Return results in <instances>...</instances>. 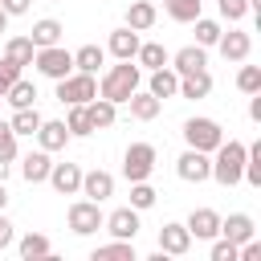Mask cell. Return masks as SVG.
I'll list each match as a JSON object with an SVG mask.
<instances>
[{
    "label": "cell",
    "instance_id": "6da1fadb",
    "mask_svg": "<svg viewBox=\"0 0 261 261\" xmlns=\"http://www.w3.org/2000/svg\"><path fill=\"white\" fill-rule=\"evenodd\" d=\"M139 86H143V69H139V61H118V65H110V69L102 73L98 94L110 98L114 106H126V98H130Z\"/></svg>",
    "mask_w": 261,
    "mask_h": 261
},
{
    "label": "cell",
    "instance_id": "7a4b0ae2",
    "mask_svg": "<svg viewBox=\"0 0 261 261\" xmlns=\"http://www.w3.org/2000/svg\"><path fill=\"white\" fill-rule=\"evenodd\" d=\"M241 171H245V143L241 139H224L212 151V179L220 188H237L241 184Z\"/></svg>",
    "mask_w": 261,
    "mask_h": 261
},
{
    "label": "cell",
    "instance_id": "3957f363",
    "mask_svg": "<svg viewBox=\"0 0 261 261\" xmlns=\"http://www.w3.org/2000/svg\"><path fill=\"white\" fill-rule=\"evenodd\" d=\"M184 143H188L192 151H204V155H212V151L224 143V126H220L216 118H204V114H196V118H188V122H184Z\"/></svg>",
    "mask_w": 261,
    "mask_h": 261
},
{
    "label": "cell",
    "instance_id": "277c9868",
    "mask_svg": "<svg viewBox=\"0 0 261 261\" xmlns=\"http://www.w3.org/2000/svg\"><path fill=\"white\" fill-rule=\"evenodd\" d=\"M53 86H57V102H61V106H82V102L98 98V73L73 69V73H65V77L53 82Z\"/></svg>",
    "mask_w": 261,
    "mask_h": 261
},
{
    "label": "cell",
    "instance_id": "5b68a950",
    "mask_svg": "<svg viewBox=\"0 0 261 261\" xmlns=\"http://www.w3.org/2000/svg\"><path fill=\"white\" fill-rule=\"evenodd\" d=\"M33 65H37V73H41V77L61 82L65 73H73V53H69L65 45H45V49H37V53H33Z\"/></svg>",
    "mask_w": 261,
    "mask_h": 261
},
{
    "label": "cell",
    "instance_id": "8992f818",
    "mask_svg": "<svg viewBox=\"0 0 261 261\" xmlns=\"http://www.w3.org/2000/svg\"><path fill=\"white\" fill-rule=\"evenodd\" d=\"M155 163H159L155 143H130V147L122 151V175H126L130 184H135V179H151Z\"/></svg>",
    "mask_w": 261,
    "mask_h": 261
},
{
    "label": "cell",
    "instance_id": "52a82bcc",
    "mask_svg": "<svg viewBox=\"0 0 261 261\" xmlns=\"http://www.w3.org/2000/svg\"><path fill=\"white\" fill-rule=\"evenodd\" d=\"M65 220H69V232L73 237H94L98 228H102V220H106V212H102V204H94V200H73L69 204V212H65Z\"/></svg>",
    "mask_w": 261,
    "mask_h": 261
},
{
    "label": "cell",
    "instance_id": "ba28073f",
    "mask_svg": "<svg viewBox=\"0 0 261 261\" xmlns=\"http://www.w3.org/2000/svg\"><path fill=\"white\" fill-rule=\"evenodd\" d=\"M175 175H179L184 184H204V179H212V155L188 147V151L175 159Z\"/></svg>",
    "mask_w": 261,
    "mask_h": 261
},
{
    "label": "cell",
    "instance_id": "9c48e42d",
    "mask_svg": "<svg viewBox=\"0 0 261 261\" xmlns=\"http://www.w3.org/2000/svg\"><path fill=\"white\" fill-rule=\"evenodd\" d=\"M102 228L110 232V237H118V241H135L139 237V208H130V204H122V208H114V212H106V220H102Z\"/></svg>",
    "mask_w": 261,
    "mask_h": 261
},
{
    "label": "cell",
    "instance_id": "30bf717a",
    "mask_svg": "<svg viewBox=\"0 0 261 261\" xmlns=\"http://www.w3.org/2000/svg\"><path fill=\"white\" fill-rule=\"evenodd\" d=\"M45 184H49L57 196H77V192H82V163H69V159H65V163H53Z\"/></svg>",
    "mask_w": 261,
    "mask_h": 261
},
{
    "label": "cell",
    "instance_id": "8fae6325",
    "mask_svg": "<svg viewBox=\"0 0 261 261\" xmlns=\"http://www.w3.org/2000/svg\"><path fill=\"white\" fill-rule=\"evenodd\" d=\"M33 139H37V147H41V151H49V155H53V151H65V143H69L73 135H69L65 118H41V126H37V135H33Z\"/></svg>",
    "mask_w": 261,
    "mask_h": 261
},
{
    "label": "cell",
    "instance_id": "7c38bea8",
    "mask_svg": "<svg viewBox=\"0 0 261 261\" xmlns=\"http://www.w3.org/2000/svg\"><path fill=\"white\" fill-rule=\"evenodd\" d=\"M77 196H86V200H94V204L110 200V196H114V175H110L106 167H90V171H82V192H77Z\"/></svg>",
    "mask_w": 261,
    "mask_h": 261
},
{
    "label": "cell",
    "instance_id": "4fadbf2b",
    "mask_svg": "<svg viewBox=\"0 0 261 261\" xmlns=\"http://www.w3.org/2000/svg\"><path fill=\"white\" fill-rule=\"evenodd\" d=\"M188 249H192V232H188V224L167 220V224L159 228V253H163V257H184Z\"/></svg>",
    "mask_w": 261,
    "mask_h": 261
},
{
    "label": "cell",
    "instance_id": "5bb4252c",
    "mask_svg": "<svg viewBox=\"0 0 261 261\" xmlns=\"http://www.w3.org/2000/svg\"><path fill=\"white\" fill-rule=\"evenodd\" d=\"M184 224H188L192 241H212V237H220V212H216V208H192Z\"/></svg>",
    "mask_w": 261,
    "mask_h": 261
},
{
    "label": "cell",
    "instance_id": "9a60e30c",
    "mask_svg": "<svg viewBox=\"0 0 261 261\" xmlns=\"http://www.w3.org/2000/svg\"><path fill=\"white\" fill-rule=\"evenodd\" d=\"M216 49H220V57H224V61H249V49H253V37H249L245 29H228V33H220V41H216Z\"/></svg>",
    "mask_w": 261,
    "mask_h": 261
},
{
    "label": "cell",
    "instance_id": "2e32d148",
    "mask_svg": "<svg viewBox=\"0 0 261 261\" xmlns=\"http://www.w3.org/2000/svg\"><path fill=\"white\" fill-rule=\"evenodd\" d=\"M167 65H171L179 77H184V73H196V69H208V49H204V45H184V49L171 53Z\"/></svg>",
    "mask_w": 261,
    "mask_h": 261
},
{
    "label": "cell",
    "instance_id": "e0dca14e",
    "mask_svg": "<svg viewBox=\"0 0 261 261\" xmlns=\"http://www.w3.org/2000/svg\"><path fill=\"white\" fill-rule=\"evenodd\" d=\"M139 41H143V37H139L135 29H126V24H122V29H114V33H110V41H106V53H110V57H118V61H135V53H139Z\"/></svg>",
    "mask_w": 261,
    "mask_h": 261
},
{
    "label": "cell",
    "instance_id": "ac0fdd59",
    "mask_svg": "<svg viewBox=\"0 0 261 261\" xmlns=\"http://www.w3.org/2000/svg\"><path fill=\"white\" fill-rule=\"evenodd\" d=\"M155 20H159L155 0H130V4H126V29L147 33V29H155Z\"/></svg>",
    "mask_w": 261,
    "mask_h": 261
},
{
    "label": "cell",
    "instance_id": "d6986e66",
    "mask_svg": "<svg viewBox=\"0 0 261 261\" xmlns=\"http://www.w3.org/2000/svg\"><path fill=\"white\" fill-rule=\"evenodd\" d=\"M147 90H151L159 102H167V98H175V90H179V73H175L171 65H159V69L147 73Z\"/></svg>",
    "mask_w": 261,
    "mask_h": 261
},
{
    "label": "cell",
    "instance_id": "ffe728a7",
    "mask_svg": "<svg viewBox=\"0 0 261 261\" xmlns=\"http://www.w3.org/2000/svg\"><path fill=\"white\" fill-rule=\"evenodd\" d=\"M208 94H212V73H208V69H196V73H184V77H179V90H175V98L200 102V98H208Z\"/></svg>",
    "mask_w": 261,
    "mask_h": 261
},
{
    "label": "cell",
    "instance_id": "44dd1931",
    "mask_svg": "<svg viewBox=\"0 0 261 261\" xmlns=\"http://www.w3.org/2000/svg\"><path fill=\"white\" fill-rule=\"evenodd\" d=\"M253 232H257V224H253V216H249V212H228V216H220V237H228L232 245L249 241Z\"/></svg>",
    "mask_w": 261,
    "mask_h": 261
},
{
    "label": "cell",
    "instance_id": "7402d4cb",
    "mask_svg": "<svg viewBox=\"0 0 261 261\" xmlns=\"http://www.w3.org/2000/svg\"><path fill=\"white\" fill-rule=\"evenodd\" d=\"M126 106H130V118H139V122H151V118H159V110H163V102H159L151 90H143V86L126 98Z\"/></svg>",
    "mask_w": 261,
    "mask_h": 261
},
{
    "label": "cell",
    "instance_id": "603a6c76",
    "mask_svg": "<svg viewBox=\"0 0 261 261\" xmlns=\"http://www.w3.org/2000/svg\"><path fill=\"white\" fill-rule=\"evenodd\" d=\"M49 167H53V159H49V151H29L24 159H20V175H24V184H45L49 179Z\"/></svg>",
    "mask_w": 261,
    "mask_h": 261
},
{
    "label": "cell",
    "instance_id": "cb8c5ba5",
    "mask_svg": "<svg viewBox=\"0 0 261 261\" xmlns=\"http://www.w3.org/2000/svg\"><path fill=\"white\" fill-rule=\"evenodd\" d=\"M61 33H65V24H61V20H53V16H41V20H33V29H29V41H33L37 49H45V45H61Z\"/></svg>",
    "mask_w": 261,
    "mask_h": 261
},
{
    "label": "cell",
    "instance_id": "d4e9b609",
    "mask_svg": "<svg viewBox=\"0 0 261 261\" xmlns=\"http://www.w3.org/2000/svg\"><path fill=\"white\" fill-rule=\"evenodd\" d=\"M86 114H90V122H94V130H110L114 122H118V106L110 102V98H90L86 102Z\"/></svg>",
    "mask_w": 261,
    "mask_h": 261
},
{
    "label": "cell",
    "instance_id": "484cf974",
    "mask_svg": "<svg viewBox=\"0 0 261 261\" xmlns=\"http://www.w3.org/2000/svg\"><path fill=\"white\" fill-rule=\"evenodd\" d=\"M90 261H139V253H135V241H110V245H98L94 253H90Z\"/></svg>",
    "mask_w": 261,
    "mask_h": 261
},
{
    "label": "cell",
    "instance_id": "4316f807",
    "mask_svg": "<svg viewBox=\"0 0 261 261\" xmlns=\"http://www.w3.org/2000/svg\"><path fill=\"white\" fill-rule=\"evenodd\" d=\"M135 61H139V69H159V65H167L171 61V53L159 45V41H139V53H135Z\"/></svg>",
    "mask_w": 261,
    "mask_h": 261
},
{
    "label": "cell",
    "instance_id": "83f0119b",
    "mask_svg": "<svg viewBox=\"0 0 261 261\" xmlns=\"http://www.w3.org/2000/svg\"><path fill=\"white\" fill-rule=\"evenodd\" d=\"M16 253H20L24 261H37V257H53V245H49L45 232H24V237L16 241Z\"/></svg>",
    "mask_w": 261,
    "mask_h": 261
},
{
    "label": "cell",
    "instance_id": "f1b7e54d",
    "mask_svg": "<svg viewBox=\"0 0 261 261\" xmlns=\"http://www.w3.org/2000/svg\"><path fill=\"white\" fill-rule=\"evenodd\" d=\"M98 65H106V49H102V45H82V49H73V69L98 73Z\"/></svg>",
    "mask_w": 261,
    "mask_h": 261
},
{
    "label": "cell",
    "instance_id": "f546056e",
    "mask_svg": "<svg viewBox=\"0 0 261 261\" xmlns=\"http://www.w3.org/2000/svg\"><path fill=\"white\" fill-rule=\"evenodd\" d=\"M4 102H8L12 110H20V106H37V86H33L29 77H16V82L8 86V94H4Z\"/></svg>",
    "mask_w": 261,
    "mask_h": 261
},
{
    "label": "cell",
    "instance_id": "4dcf8cb0",
    "mask_svg": "<svg viewBox=\"0 0 261 261\" xmlns=\"http://www.w3.org/2000/svg\"><path fill=\"white\" fill-rule=\"evenodd\" d=\"M8 126L16 130V139H20V135H37V126H41V110H37V106H20V110H12Z\"/></svg>",
    "mask_w": 261,
    "mask_h": 261
},
{
    "label": "cell",
    "instance_id": "1f68e13d",
    "mask_svg": "<svg viewBox=\"0 0 261 261\" xmlns=\"http://www.w3.org/2000/svg\"><path fill=\"white\" fill-rule=\"evenodd\" d=\"M163 8H167V16H171L175 24H192V20L200 16L204 0H163Z\"/></svg>",
    "mask_w": 261,
    "mask_h": 261
},
{
    "label": "cell",
    "instance_id": "d6a6232c",
    "mask_svg": "<svg viewBox=\"0 0 261 261\" xmlns=\"http://www.w3.org/2000/svg\"><path fill=\"white\" fill-rule=\"evenodd\" d=\"M192 29H196V45H204V49H216V41L224 33V24L220 20H208V16H196Z\"/></svg>",
    "mask_w": 261,
    "mask_h": 261
},
{
    "label": "cell",
    "instance_id": "836d02e7",
    "mask_svg": "<svg viewBox=\"0 0 261 261\" xmlns=\"http://www.w3.org/2000/svg\"><path fill=\"white\" fill-rule=\"evenodd\" d=\"M33 53H37V45L29 37H8V45H4V57H12L16 65H33Z\"/></svg>",
    "mask_w": 261,
    "mask_h": 261
},
{
    "label": "cell",
    "instance_id": "e575fe53",
    "mask_svg": "<svg viewBox=\"0 0 261 261\" xmlns=\"http://www.w3.org/2000/svg\"><path fill=\"white\" fill-rule=\"evenodd\" d=\"M65 126H69V135H73V139H86V135H94V122H90V114H86V102H82V106H69V114H65Z\"/></svg>",
    "mask_w": 261,
    "mask_h": 261
},
{
    "label": "cell",
    "instance_id": "d590c367",
    "mask_svg": "<svg viewBox=\"0 0 261 261\" xmlns=\"http://www.w3.org/2000/svg\"><path fill=\"white\" fill-rule=\"evenodd\" d=\"M155 200H159V192H155L147 179H135V184H130V208L147 212V208H155Z\"/></svg>",
    "mask_w": 261,
    "mask_h": 261
},
{
    "label": "cell",
    "instance_id": "8d00e7d4",
    "mask_svg": "<svg viewBox=\"0 0 261 261\" xmlns=\"http://www.w3.org/2000/svg\"><path fill=\"white\" fill-rule=\"evenodd\" d=\"M216 12H220V20L241 24V20L249 16V0H216Z\"/></svg>",
    "mask_w": 261,
    "mask_h": 261
},
{
    "label": "cell",
    "instance_id": "74e56055",
    "mask_svg": "<svg viewBox=\"0 0 261 261\" xmlns=\"http://www.w3.org/2000/svg\"><path fill=\"white\" fill-rule=\"evenodd\" d=\"M237 90L241 94H257L261 90V65H241L237 69Z\"/></svg>",
    "mask_w": 261,
    "mask_h": 261
},
{
    "label": "cell",
    "instance_id": "f35d334b",
    "mask_svg": "<svg viewBox=\"0 0 261 261\" xmlns=\"http://www.w3.org/2000/svg\"><path fill=\"white\" fill-rule=\"evenodd\" d=\"M212 261H237V245L228 237H212V249H208Z\"/></svg>",
    "mask_w": 261,
    "mask_h": 261
},
{
    "label": "cell",
    "instance_id": "ab89813d",
    "mask_svg": "<svg viewBox=\"0 0 261 261\" xmlns=\"http://www.w3.org/2000/svg\"><path fill=\"white\" fill-rule=\"evenodd\" d=\"M0 159H4V163L16 159V130H12L8 122H0Z\"/></svg>",
    "mask_w": 261,
    "mask_h": 261
},
{
    "label": "cell",
    "instance_id": "60d3db41",
    "mask_svg": "<svg viewBox=\"0 0 261 261\" xmlns=\"http://www.w3.org/2000/svg\"><path fill=\"white\" fill-rule=\"evenodd\" d=\"M20 69H24V65H16L12 57H4V61H0V98H4V94H8V86L20 77Z\"/></svg>",
    "mask_w": 261,
    "mask_h": 261
},
{
    "label": "cell",
    "instance_id": "b9f144b4",
    "mask_svg": "<svg viewBox=\"0 0 261 261\" xmlns=\"http://www.w3.org/2000/svg\"><path fill=\"white\" fill-rule=\"evenodd\" d=\"M0 8H4L8 16H24V12L33 8V0H0Z\"/></svg>",
    "mask_w": 261,
    "mask_h": 261
},
{
    "label": "cell",
    "instance_id": "7bdbcfd3",
    "mask_svg": "<svg viewBox=\"0 0 261 261\" xmlns=\"http://www.w3.org/2000/svg\"><path fill=\"white\" fill-rule=\"evenodd\" d=\"M12 241H16V228H12V220L0 212V249H8Z\"/></svg>",
    "mask_w": 261,
    "mask_h": 261
},
{
    "label": "cell",
    "instance_id": "ee69618b",
    "mask_svg": "<svg viewBox=\"0 0 261 261\" xmlns=\"http://www.w3.org/2000/svg\"><path fill=\"white\" fill-rule=\"evenodd\" d=\"M249 118H253V122H261V90H257V94H249Z\"/></svg>",
    "mask_w": 261,
    "mask_h": 261
},
{
    "label": "cell",
    "instance_id": "f6af8a7d",
    "mask_svg": "<svg viewBox=\"0 0 261 261\" xmlns=\"http://www.w3.org/2000/svg\"><path fill=\"white\" fill-rule=\"evenodd\" d=\"M8 171H12V163H4V159H0V184L8 179Z\"/></svg>",
    "mask_w": 261,
    "mask_h": 261
},
{
    "label": "cell",
    "instance_id": "bcb514c9",
    "mask_svg": "<svg viewBox=\"0 0 261 261\" xmlns=\"http://www.w3.org/2000/svg\"><path fill=\"white\" fill-rule=\"evenodd\" d=\"M4 208H8V188L0 184V212H4Z\"/></svg>",
    "mask_w": 261,
    "mask_h": 261
},
{
    "label": "cell",
    "instance_id": "7dc6e473",
    "mask_svg": "<svg viewBox=\"0 0 261 261\" xmlns=\"http://www.w3.org/2000/svg\"><path fill=\"white\" fill-rule=\"evenodd\" d=\"M0 33H8V12L0 8Z\"/></svg>",
    "mask_w": 261,
    "mask_h": 261
}]
</instances>
